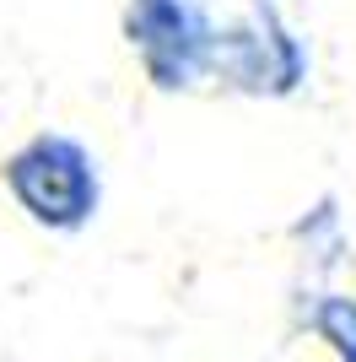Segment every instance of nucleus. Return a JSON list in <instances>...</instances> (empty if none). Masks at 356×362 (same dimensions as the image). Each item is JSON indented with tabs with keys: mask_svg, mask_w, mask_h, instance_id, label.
<instances>
[{
	"mask_svg": "<svg viewBox=\"0 0 356 362\" xmlns=\"http://www.w3.org/2000/svg\"><path fill=\"white\" fill-rule=\"evenodd\" d=\"M308 81V44L286 22L275 0H232L222 6V33H216V65L210 87L232 98H259L281 103L297 98Z\"/></svg>",
	"mask_w": 356,
	"mask_h": 362,
	"instance_id": "f03ea898",
	"label": "nucleus"
},
{
	"mask_svg": "<svg viewBox=\"0 0 356 362\" xmlns=\"http://www.w3.org/2000/svg\"><path fill=\"white\" fill-rule=\"evenodd\" d=\"M0 184L16 211L49 233H81L103 206V168L71 130H32L0 163Z\"/></svg>",
	"mask_w": 356,
	"mask_h": 362,
	"instance_id": "f257e3e1",
	"label": "nucleus"
},
{
	"mask_svg": "<svg viewBox=\"0 0 356 362\" xmlns=\"http://www.w3.org/2000/svg\"><path fill=\"white\" fill-rule=\"evenodd\" d=\"M308 325L340 351V362H356V298H319L308 308Z\"/></svg>",
	"mask_w": 356,
	"mask_h": 362,
	"instance_id": "20e7f679",
	"label": "nucleus"
},
{
	"mask_svg": "<svg viewBox=\"0 0 356 362\" xmlns=\"http://www.w3.org/2000/svg\"><path fill=\"white\" fill-rule=\"evenodd\" d=\"M124 44L135 65L157 92L210 87V65H216V33H222V6L216 0H124Z\"/></svg>",
	"mask_w": 356,
	"mask_h": 362,
	"instance_id": "7ed1b4c3",
	"label": "nucleus"
}]
</instances>
